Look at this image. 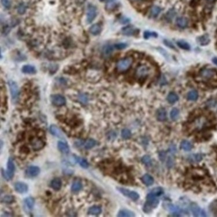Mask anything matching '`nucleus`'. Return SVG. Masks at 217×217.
Instances as JSON below:
<instances>
[{"mask_svg":"<svg viewBox=\"0 0 217 217\" xmlns=\"http://www.w3.org/2000/svg\"><path fill=\"white\" fill-rule=\"evenodd\" d=\"M25 207L28 209V210H31L34 206L35 200L32 197H28L25 198L24 200Z\"/></svg>","mask_w":217,"mask_h":217,"instance_id":"nucleus-18","label":"nucleus"},{"mask_svg":"<svg viewBox=\"0 0 217 217\" xmlns=\"http://www.w3.org/2000/svg\"><path fill=\"white\" fill-rule=\"evenodd\" d=\"M114 50V47L111 45H107L102 48V54L105 57L110 56Z\"/></svg>","mask_w":217,"mask_h":217,"instance_id":"nucleus-26","label":"nucleus"},{"mask_svg":"<svg viewBox=\"0 0 217 217\" xmlns=\"http://www.w3.org/2000/svg\"><path fill=\"white\" fill-rule=\"evenodd\" d=\"M141 181L146 186H151L153 184L154 180L149 174H146L141 177Z\"/></svg>","mask_w":217,"mask_h":217,"instance_id":"nucleus-20","label":"nucleus"},{"mask_svg":"<svg viewBox=\"0 0 217 217\" xmlns=\"http://www.w3.org/2000/svg\"><path fill=\"white\" fill-rule=\"evenodd\" d=\"M79 100L82 104H86L87 103L88 101V96L84 93H81L79 95Z\"/></svg>","mask_w":217,"mask_h":217,"instance_id":"nucleus-43","label":"nucleus"},{"mask_svg":"<svg viewBox=\"0 0 217 217\" xmlns=\"http://www.w3.org/2000/svg\"><path fill=\"white\" fill-rule=\"evenodd\" d=\"M20 151L24 153H28L30 152V149H28V147L25 146H23L20 148Z\"/></svg>","mask_w":217,"mask_h":217,"instance_id":"nucleus-52","label":"nucleus"},{"mask_svg":"<svg viewBox=\"0 0 217 217\" xmlns=\"http://www.w3.org/2000/svg\"><path fill=\"white\" fill-rule=\"evenodd\" d=\"M166 156V154L164 151H162L159 153V158L162 161H164L165 160Z\"/></svg>","mask_w":217,"mask_h":217,"instance_id":"nucleus-51","label":"nucleus"},{"mask_svg":"<svg viewBox=\"0 0 217 217\" xmlns=\"http://www.w3.org/2000/svg\"><path fill=\"white\" fill-rule=\"evenodd\" d=\"M175 15V12L173 10H170L169 12L167 13V17L168 19H172Z\"/></svg>","mask_w":217,"mask_h":217,"instance_id":"nucleus-49","label":"nucleus"},{"mask_svg":"<svg viewBox=\"0 0 217 217\" xmlns=\"http://www.w3.org/2000/svg\"><path fill=\"white\" fill-rule=\"evenodd\" d=\"M117 189L124 196L128 197L129 198H130L132 200L136 201V200H138L140 197V196H139V193H137V192H134V191H130V190H129L127 189H126V188H117Z\"/></svg>","mask_w":217,"mask_h":217,"instance_id":"nucleus-6","label":"nucleus"},{"mask_svg":"<svg viewBox=\"0 0 217 217\" xmlns=\"http://www.w3.org/2000/svg\"><path fill=\"white\" fill-rule=\"evenodd\" d=\"M32 148L34 151H39L43 148L45 145V142L41 139L34 138L31 141Z\"/></svg>","mask_w":217,"mask_h":217,"instance_id":"nucleus-12","label":"nucleus"},{"mask_svg":"<svg viewBox=\"0 0 217 217\" xmlns=\"http://www.w3.org/2000/svg\"><path fill=\"white\" fill-rule=\"evenodd\" d=\"M177 45L180 48L184 50H189L191 49V47L189 45V44L184 41H179L177 42Z\"/></svg>","mask_w":217,"mask_h":217,"instance_id":"nucleus-37","label":"nucleus"},{"mask_svg":"<svg viewBox=\"0 0 217 217\" xmlns=\"http://www.w3.org/2000/svg\"><path fill=\"white\" fill-rule=\"evenodd\" d=\"M100 1H104V0H100Z\"/></svg>","mask_w":217,"mask_h":217,"instance_id":"nucleus-58","label":"nucleus"},{"mask_svg":"<svg viewBox=\"0 0 217 217\" xmlns=\"http://www.w3.org/2000/svg\"><path fill=\"white\" fill-rule=\"evenodd\" d=\"M176 23L179 27L184 28L188 25V20L186 18L179 17L176 20Z\"/></svg>","mask_w":217,"mask_h":217,"instance_id":"nucleus-22","label":"nucleus"},{"mask_svg":"<svg viewBox=\"0 0 217 217\" xmlns=\"http://www.w3.org/2000/svg\"><path fill=\"white\" fill-rule=\"evenodd\" d=\"M97 15L96 8L93 5H89L87 10V21L90 23L96 18Z\"/></svg>","mask_w":217,"mask_h":217,"instance_id":"nucleus-7","label":"nucleus"},{"mask_svg":"<svg viewBox=\"0 0 217 217\" xmlns=\"http://www.w3.org/2000/svg\"><path fill=\"white\" fill-rule=\"evenodd\" d=\"M133 59L131 57H127L119 60L117 63V69L119 72H125L131 66Z\"/></svg>","mask_w":217,"mask_h":217,"instance_id":"nucleus-3","label":"nucleus"},{"mask_svg":"<svg viewBox=\"0 0 217 217\" xmlns=\"http://www.w3.org/2000/svg\"><path fill=\"white\" fill-rule=\"evenodd\" d=\"M207 1H214L216 0H207Z\"/></svg>","mask_w":217,"mask_h":217,"instance_id":"nucleus-57","label":"nucleus"},{"mask_svg":"<svg viewBox=\"0 0 217 217\" xmlns=\"http://www.w3.org/2000/svg\"><path fill=\"white\" fill-rule=\"evenodd\" d=\"M49 130H50V133L54 136H56L60 139H62V140H64V136L63 135V132L61 131V130L56 125H54V124H52L50 126V128H49Z\"/></svg>","mask_w":217,"mask_h":217,"instance_id":"nucleus-13","label":"nucleus"},{"mask_svg":"<svg viewBox=\"0 0 217 217\" xmlns=\"http://www.w3.org/2000/svg\"><path fill=\"white\" fill-rule=\"evenodd\" d=\"M135 216L133 212L128 210H122L118 213V217H133Z\"/></svg>","mask_w":217,"mask_h":217,"instance_id":"nucleus-29","label":"nucleus"},{"mask_svg":"<svg viewBox=\"0 0 217 217\" xmlns=\"http://www.w3.org/2000/svg\"><path fill=\"white\" fill-rule=\"evenodd\" d=\"M180 147H181V149H184V151H189L192 148V145L189 141H188L187 140H183L181 143Z\"/></svg>","mask_w":217,"mask_h":217,"instance_id":"nucleus-32","label":"nucleus"},{"mask_svg":"<svg viewBox=\"0 0 217 217\" xmlns=\"http://www.w3.org/2000/svg\"><path fill=\"white\" fill-rule=\"evenodd\" d=\"M216 75V72L212 69H203L200 72V76L205 80H210L213 79Z\"/></svg>","mask_w":217,"mask_h":217,"instance_id":"nucleus-8","label":"nucleus"},{"mask_svg":"<svg viewBox=\"0 0 217 217\" xmlns=\"http://www.w3.org/2000/svg\"><path fill=\"white\" fill-rule=\"evenodd\" d=\"M101 211H102V210L100 207L98 206H93L89 209L88 213L89 214L97 216V215H99L100 214H101Z\"/></svg>","mask_w":217,"mask_h":217,"instance_id":"nucleus-24","label":"nucleus"},{"mask_svg":"<svg viewBox=\"0 0 217 217\" xmlns=\"http://www.w3.org/2000/svg\"><path fill=\"white\" fill-rule=\"evenodd\" d=\"M130 1L132 2H141V1H143L144 0H129Z\"/></svg>","mask_w":217,"mask_h":217,"instance_id":"nucleus-55","label":"nucleus"},{"mask_svg":"<svg viewBox=\"0 0 217 217\" xmlns=\"http://www.w3.org/2000/svg\"><path fill=\"white\" fill-rule=\"evenodd\" d=\"M213 62L217 66V57H214L213 59Z\"/></svg>","mask_w":217,"mask_h":217,"instance_id":"nucleus-54","label":"nucleus"},{"mask_svg":"<svg viewBox=\"0 0 217 217\" xmlns=\"http://www.w3.org/2000/svg\"><path fill=\"white\" fill-rule=\"evenodd\" d=\"M122 22H122V23H127V22H129V19H126V18H123L122 20H121Z\"/></svg>","mask_w":217,"mask_h":217,"instance_id":"nucleus-53","label":"nucleus"},{"mask_svg":"<svg viewBox=\"0 0 217 217\" xmlns=\"http://www.w3.org/2000/svg\"><path fill=\"white\" fill-rule=\"evenodd\" d=\"M159 200L156 198V196L152 193H149L146 196V201L145 203L143 210L145 213H149L154 208H156L159 204Z\"/></svg>","mask_w":217,"mask_h":217,"instance_id":"nucleus-1","label":"nucleus"},{"mask_svg":"<svg viewBox=\"0 0 217 217\" xmlns=\"http://www.w3.org/2000/svg\"><path fill=\"white\" fill-rule=\"evenodd\" d=\"M22 71L24 74H34L36 72L35 68L30 65H25L22 67Z\"/></svg>","mask_w":217,"mask_h":217,"instance_id":"nucleus-30","label":"nucleus"},{"mask_svg":"<svg viewBox=\"0 0 217 217\" xmlns=\"http://www.w3.org/2000/svg\"><path fill=\"white\" fill-rule=\"evenodd\" d=\"M151 193L156 196H159L163 193V189L161 187H156L151 191Z\"/></svg>","mask_w":217,"mask_h":217,"instance_id":"nucleus-40","label":"nucleus"},{"mask_svg":"<svg viewBox=\"0 0 217 217\" xmlns=\"http://www.w3.org/2000/svg\"><path fill=\"white\" fill-rule=\"evenodd\" d=\"M149 74V69L147 66L144 65V64L139 66L137 68L136 72H135L136 76L140 79H144L146 77L148 76Z\"/></svg>","mask_w":217,"mask_h":217,"instance_id":"nucleus-5","label":"nucleus"},{"mask_svg":"<svg viewBox=\"0 0 217 217\" xmlns=\"http://www.w3.org/2000/svg\"><path fill=\"white\" fill-rule=\"evenodd\" d=\"M178 99H179L178 96L174 92L170 93L168 95V97H167V100H168L169 103H170V104L175 103V102H177L178 100Z\"/></svg>","mask_w":217,"mask_h":217,"instance_id":"nucleus-33","label":"nucleus"},{"mask_svg":"<svg viewBox=\"0 0 217 217\" xmlns=\"http://www.w3.org/2000/svg\"><path fill=\"white\" fill-rule=\"evenodd\" d=\"M85 1V0H78V1L79 2H80V3H83Z\"/></svg>","mask_w":217,"mask_h":217,"instance_id":"nucleus-56","label":"nucleus"},{"mask_svg":"<svg viewBox=\"0 0 217 217\" xmlns=\"http://www.w3.org/2000/svg\"><path fill=\"white\" fill-rule=\"evenodd\" d=\"M57 81L58 82V83H59V84H60V85H66V84L67 83V80H66L65 78H62V77H61V78H59L57 79Z\"/></svg>","mask_w":217,"mask_h":217,"instance_id":"nucleus-48","label":"nucleus"},{"mask_svg":"<svg viewBox=\"0 0 217 217\" xmlns=\"http://www.w3.org/2000/svg\"><path fill=\"white\" fill-rule=\"evenodd\" d=\"M198 42L202 46L208 45L210 42V39L207 34H205L197 38Z\"/></svg>","mask_w":217,"mask_h":217,"instance_id":"nucleus-21","label":"nucleus"},{"mask_svg":"<svg viewBox=\"0 0 217 217\" xmlns=\"http://www.w3.org/2000/svg\"><path fill=\"white\" fill-rule=\"evenodd\" d=\"M162 9L158 6H153L150 10V15L152 18L157 17L161 12Z\"/></svg>","mask_w":217,"mask_h":217,"instance_id":"nucleus-28","label":"nucleus"},{"mask_svg":"<svg viewBox=\"0 0 217 217\" xmlns=\"http://www.w3.org/2000/svg\"><path fill=\"white\" fill-rule=\"evenodd\" d=\"M179 115H180V111L177 108H174L170 112V117L174 121L176 120L178 118Z\"/></svg>","mask_w":217,"mask_h":217,"instance_id":"nucleus-38","label":"nucleus"},{"mask_svg":"<svg viewBox=\"0 0 217 217\" xmlns=\"http://www.w3.org/2000/svg\"><path fill=\"white\" fill-rule=\"evenodd\" d=\"M51 101L52 104L56 106L60 107L64 105L66 102V100L64 97L60 95H54L51 96Z\"/></svg>","mask_w":217,"mask_h":217,"instance_id":"nucleus-9","label":"nucleus"},{"mask_svg":"<svg viewBox=\"0 0 217 217\" xmlns=\"http://www.w3.org/2000/svg\"><path fill=\"white\" fill-rule=\"evenodd\" d=\"M15 190L19 193H26L28 191V186L26 184L22 182H17L14 184Z\"/></svg>","mask_w":217,"mask_h":217,"instance_id":"nucleus-14","label":"nucleus"},{"mask_svg":"<svg viewBox=\"0 0 217 217\" xmlns=\"http://www.w3.org/2000/svg\"><path fill=\"white\" fill-rule=\"evenodd\" d=\"M57 147L59 151L64 153V154H68L70 152V148L68 144L63 141H59L57 144Z\"/></svg>","mask_w":217,"mask_h":217,"instance_id":"nucleus-16","label":"nucleus"},{"mask_svg":"<svg viewBox=\"0 0 217 217\" xmlns=\"http://www.w3.org/2000/svg\"><path fill=\"white\" fill-rule=\"evenodd\" d=\"M164 43H165V44L166 45V46H168V47H169V48H172V49H175V47L174 46V45L170 42V41H168V40H165L164 41Z\"/></svg>","mask_w":217,"mask_h":217,"instance_id":"nucleus-50","label":"nucleus"},{"mask_svg":"<svg viewBox=\"0 0 217 217\" xmlns=\"http://www.w3.org/2000/svg\"><path fill=\"white\" fill-rule=\"evenodd\" d=\"M127 47V44L124 43H118L115 45L114 48L118 49V50H121L123 49L126 48Z\"/></svg>","mask_w":217,"mask_h":217,"instance_id":"nucleus-47","label":"nucleus"},{"mask_svg":"<svg viewBox=\"0 0 217 217\" xmlns=\"http://www.w3.org/2000/svg\"><path fill=\"white\" fill-rule=\"evenodd\" d=\"M191 210L194 217H206V212L201 210L200 207L196 203H192L191 205Z\"/></svg>","mask_w":217,"mask_h":217,"instance_id":"nucleus-11","label":"nucleus"},{"mask_svg":"<svg viewBox=\"0 0 217 217\" xmlns=\"http://www.w3.org/2000/svg\"><path fill=\"white\" fill-rule=\"evenodd\" d=\"M158 34L155 32L151 31H145L144 33V37L145 39L149 38L150 37H157Z\"/></svg>","mask_w":217,"mask_h":217,"instance_id":"nucleus-42","label":"nucleus"},{"mask_svg":"<svg viewBox=\"0 0 217 217\" xmlns=\"http://www.w3.org/2000/svg\"><path fill=\"white\" fill-rule=\"evenodd\" d=\"M141 161L145 165H146L147 166H150L152 165V160H151L150 156H149L148 155L144 156L142 158Z\"/></svg>","mask_w":217,"mask_h":217,"instance_id":"nucleus-41","label":"nucleus"},{"mask_svg":"<svg viewBox=\"0 0 217 217\" xmlns=\"http://www.w3.org/2000/svg\"><path fill=\"white\" fill-rule=\"evenodd\" d=\"M121 136H122V137L124 139H129L131 137V133L130 130L127 129H124L122 130L121 132Z\"/></svg>","mask_w":217,"mask_h":217,"instance_id":"nucleus-39","label":"nucleus"},{"mask_svg":"<svg viewBox=\"0 0 217 217\" xmlns=\"http://www.w3.org/2000/svg\"><path fill=\"white\" fill-rule=\"evenodd\" d=\"M96 145V141L94 139H90L84 143V147L86 149H89L93 148Z\"/></svg>","mask_w":217,"mask_h":217,"instance_id":"nucleus-34","label":"nucleus"},{"mask_svg":"<svg viewBox=\"0 0 217 217\" xmlns=\"http://www.w3.org/2000/svg\"><path fill=\"white\" fill-rule=\"evenodd\" d=\"M136 29L132 26H127L122 30V33L126 36H131L136 34Z\"/></svg>","mask_w":217,"mask_h":217,"instance_id":"nucleus-17","label":"nucleus"},{"mask_svg":"<svg viewBox=\"0 0 217 217\" xmlns=\"http://www.w3.org/2000/svg\"><path fill=\"white\" fill-rule=\"evenodd\" d=\"M25 9H26V6H25V5L24 4H23V3H22V4H20L18 6V12L20 14H23V13H24V12H25Z\"/></svg>","mask_w":217,"mask_h":217,"instance_id":"nucleus-44","label":"nucleus"},{"mask_svg":"<svg viewBox=\"0 0 217 217\" xmlns=\"http://www.w3.org/2000/svg\"><path fill=\"white\" fill-rule=\"evenodd\" d=\"M157 118L159 121H165L167 118V113L165 108H161L159 109L156 112Z\"/></svg>","mask_w":217,"mask_h":217,"instance_id":"nucleus-19","label":"nucleus"},{"mask_svg":"<svg viewBox=\"0 0 217 217\" xmlns=\"http://www.w3.org/2000/svg\"><path fill=\"white\" fill-rule=\"evenodd\" d=\"M82 188V184L81 181L76 180L72 183L71 185V191L74 192H79Z\"/></svg>","mask_w":217,"mask_h":217,"instance_id":"nucleus-25","label":"nucleus"},{"mask_svg":"<svg viewBox=\"0 0 217 217\" xmlns=\"http://www.w3.org/2000/svg\"><path fill=\"white\" fill-rule=\"evenodd\" d=\"M2 5L7 9H9L11 6V0H1Z\"/></svg>","mask_w":217,"mask_h":217,"instance_id":"nucleus-46","label":"nucleus"},{"mask_svg":"<svg viewBox=\"0 0 217 217\" xmlns=\"http://www.w3.org/2000/svg\"><path fill=\"white\" fill-rule=\"evenodd\" d=\"M62 186V181L60 178H54L50 182V187L55 191H59Z\"/></svg>","mask_w":217,"mask_h":217,"instance_id":"nucleus-15","label":"nucleus"},{"mask_svg":"<svg viewBox=\"0 0 217 217\" xmlns=\"http://www.w3.org/2000/svg\"><path fill=\"white\" fill-rule=\"evenodd\" d=\"M191 159H193V161L194 162H200L202 159V156L200 154H196L193 155L191 156Z\"/></svg>","mask_w":217,"mask_h":217,"instance_id":"nucleus-45","label":"nucleus"},{"mask_svg":"<svg viewBox=\"0 0 217 217\" xmlns=\"http://www.w3.org/2000/svg\"><path fill=\"white\" fill-rule=\"evenodd\" d=\"M199 94L196 90L190 91L187 94V98L191 101H196L198 98Z\"/></svg>","mask_w":217,"mask_h":217,"instance_id":"nucleus-35","label":"nucleus"},{"mask_svg":"<svg viewBox=\"0 0 217 217\" xmlns=\"http://www.w3.org/2000/svg\"><path fill=\"white\" fill-rule=\"evenodd\" d=\"M14 197L12 195H5L4 196L2 199H1V202L4 203H7V204H10L12 203V202L14 201Z\"/></svg>","mask_w":217,"mask_h":217,"instance_id":"nucleus-36","label":"nucleus"},{"mask_svg":"<svg viewBox=\"0 0 217 217\" xmlns=\"http://www.w3.org/2000/svg\"><path fill=\"white\" fill-rule=\"evenodd\" d=\"M8 85L10 89L12 99L14 102H16L19 96V90L18 86L17 83L13 81H9Z\"/></svg>","mask_w":217,"mask_h":217,"instance_id":"nucleus-4","label":"nucleus"},{"mask_svg":"<svg viewBox=\"0 0 217 217\" xmlns=\"http://www.w3.org/2000/svg\"><path fill=\"white\" fill-rule=\"evenodd\" d=\"M15 170V166L13 160L12 158H9L8 160L6 170H4L2 169H1V173H2L3 177L6 181H9L11 179H12L13 175H14Z\"/></svg>","mask_w":217,"mask_h":217,"instance_id":"nucleus-2","label":"nucleus"},{"mask_svg":"<svg viewBox=\"0 0 217 217\" xmlns=\"http://www.w3.org/2000/svg\"><path fill=\"white\" fill-rule=\"evenodd\" d=\"M118 5V2L116 0H108L106 4L105 8L108 11L114 10Z\"/></svg>","mask_w":217,"mask_h":217,"instance_id":"nucleus-31","label":"nucleus"},{"mask_svg":"<svg viewBox=\"0 0 217 217\" xmlns=\"http://www.w3.org/2000/svg\"><path fill=\"white\" fill-rule=\"evenodd\" d=\"M75 161L77 162L78 163H79V164L80 165V166L84 168V169H88L89 166V163L88 162V161L85 159H83V158H81L79 156H75Z\"/></svg>","mask_w":217,"mask_h":217,"instance_id":"nucleus-23","label":"nucleus"},{"mask_svg":"<svg viewBox=\"0 0 217 217\" xmlns=\"http://www.w3.org/2000/svg\"><path fill=\"white\" fill-rule=\"evenodd\" d=\"M40 169L38 166H31L25 170V174L28 178H34L39 175Z\"/></svg>","mask_w":217,"mask_h":217,"instance_id":"nucleus-10","label":"nucleus"},{"mask_svg":"<svg viewBox=\"0 0 217 217\" xmlns=\"http://www.w3.org/2000/svg\"><path fill=\"white\" fill-rule=\"evenodd\" d=\"M89 31L90 33L93 35H96L100 33L101 31V25L98 24H93L92 26L90 27Z\"/></svg>","mask_w":217,"mask_h":217,"instance_id":"nucleus-27","label":"nucleus"}]
</instances>
